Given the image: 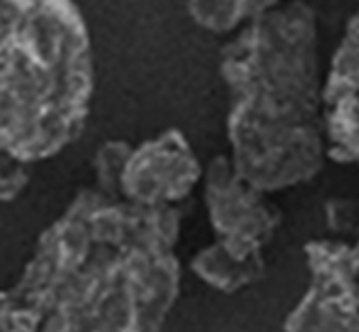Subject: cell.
I'll list each match as a JSON object with an SVG mask.
<instances>
[{
  "label": "cell",
  "mask_w": 359,
  "mask_h": 332,
  "mask_svg": "<svg viewBox=\"0 0 359 332\" xmlns=\"http://www.w3.org/2000/svg\"><path fill=\"white\" fill-rule=\"evenodd\" d=\"M180 229V207L81 189L7 290L11 332H160L182 281Z\"/></svg>",
  "instance_id": "1"
},
{
  "label": "cell",
  "mask_w": 359,
  "mask_h": 332,
  "mask_svg": "<svg viewBox=\"0 0 359 332\" xmlns=\"http://www.w3.org/2000/svg\"><path fill=\"white\" fill-rule=\"evenodd\" d=\"M220 76L236 173L269 195L317 178L330 151L314 7L287 0L241 27L220 50Z\"/></svg>",
  "instance_id": "2"
},
{
  "label": "cell",
  "mask_w": 359,
  "mask_h": 332,
  "mask_svg": "<svg viewBox=\"0 0 359 332\" xmlns=\"http://www.w3.org/2000/svg\"><path fill=\"white\" fill-rule=\"evenodd\" d=\"M95 92L90 29L74 0H0V148L25 164L86 128Z\"/></svg>",
  "instance_id": "3"
},
{
  "label": "cell",
  "mask_w": 359,
  "mask_h": 332,
  "mask_svg": "<svg viewBox=\"0 0 359 332\" xmlns=\"http://www.w3.org/2000/svg\"><path fill=\"white\" fill-rule=\"evenodd\" d=\"M310 290L292 310L285 332H359V249L341 238L306 247Z\"/></svg>",
  "instance_id": "4"
},
{
  "label": "cell",
  "mask_w": 359,
  "mask_h": 332,
  "mask_svg": "<svg viewBox=\"0 0 359 332\" xmlns=\"http://www.w3.org/2000/svg\"><path fill=\"white\" fill-rule=\"evenodd\" d=\"M200 186L216 240L241 251L267 247L280 227V209L272 195L236 173L227 153L209 160Z\"/></svg>",
  "instance_id": "5"
},
{
  "label": "cell",
  "mask_w": 359,
  "mask_h": 332,
  "mask_svg": "<svg viewBox=\"0 0 359 332\" xmlns=\"http://www.w3.org/2000/svg\"><path fill=\"white\" fill-rule=\"evenodd\" d=\"M205 166L182 130L168 128L130 148L119 198L142 207H180L200 186Z\"/></svg>",
  "instance_id": "6"
},
{
  "label": "cell",
  "mask_w": 359,
  "mask_h": 332,
  "mask_svg": "<svg viewBox=\"0 0 359 332\" xmlns=\"http://www.w3.org/2000/svg\"><path fill=\"white\" fill-rule=\"evenodd\" d=\"M323 117L330 160L359 166V7L325 70Z\"/></svg>",
  "instance_id": "7"
},
{
  "label": "cell",
  "mask_w": 359,
  "mask_h": 332,
  "mask_svg": "<svg viewBox=\"0 0 359 332\" xmlns=\"http://www.w3.org/2000/svg\"><path fill=\"white\" fill-rule=\"evenodd\" d=\"M191 272L211 290L236 294L263 279L265 258L263 251H241L213 240L191 258Z\"/></svg>",
  "instance_id": "8"
},
{
  "label": "cell",
  "mask_w": 359,
  "mask_h": 332,
  "mask_svg": "<svg viewBox=\"0 0 359 332\" xmlns=\"http://www.w3.org/2000/svg\"><path fill=\"white\" fill-rule=\"evenodd\" d=\"M287 0H187V12L194 23L218 36H231L252 20L274 12Z\"/></svg>",
  "instance_id": "9"
},
{
  "label": "cell",
  "mask_w": 359,
  "mask_h": 332,
  "mask_svg": "<svg viewBox=\"0 0 359 332\" xmlns=\"http://www.w3.org/2000/svg\"><path fill=\"white\" fill-rule=\"evenodd\" d=\"M133 144L123 139H106L93 155L95 189L119 198V182Z\"/></svg>",
  "instance_id": "10"
},
{
  "label": "cell",
  "mask_w": 359,
  "mask_h": 332,
  "mask_svg": "<svg viewBox=\"0 0 359 332\" xmlns=\"http://www.w3.org/2000/svg\"><path fill=\"white\" fill-rule=\"evenodd\" d=\"M32 164L20 162L5 148H0V202H14L27 189Z\"/></svg>",
  "instance_id": "11"
},
{
  "label": "cell",
  "mask_w": 359,
  "mask_h": 332,
  "mask_svg": "<svg viewBox=\"0 0 359 332\" xmlns=\"http://www.w3.org/2000/svg\"><path fill=\"white\" fill-rule=\"evenodd\" d=\"M328 229L337 238L355 242L359 238V200H334L325 205Z\"/></svg>",
  "instance_id": "12"
}]
</instances>
